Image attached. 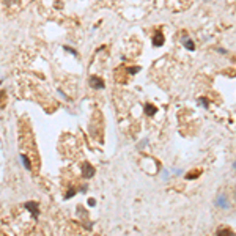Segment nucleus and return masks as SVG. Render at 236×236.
<instances>
[{"instance_id":"obj_6","label":"nucleus","mask_w":236,"mask_h":236,"mask_svg":"<svg viewBox=\"0 0 236 236\" xmlns=\"http://www.w3.org/2000/svg\"><path fill=\"white\" fill-rule=\"evenodd\" d=\"M183 43H184V46H186V49H189V51H194L195 49V46H194V43L191 40H189L187 36H184L183 38Z\"/></svg>"},{"instance_id":"obj_5","label":"nucleus","mask_w":236,"mask_h":236,"mask_svg":"<svg viewBox=\"0 0 236 236\" xmlns=\"http://www.w3.org/2000/svg\"><path fill=\"white\" fill-rule=\"evenodd\" d=\"M217 205L222 206V208H228V200H227V197L225 195L217 197Z\"/></svg>"},{"instance_id":"obj_9","label":"nucleus","mask_w":236,"mask_h":236,"mask_svg":"<svg viewBox=\"0 0 236 236\" xmlns=\"http://www.w3.org/2000/svg\"><path fill=\"white\" fill-rule=\"evenodd\" d=\"M231 233H233L231 230H227V228L225 230H217V235H231Z\"/></svg>"},{"instance_id":"obj_4","label":"nucleus","mask_w":236,"mask_h":236,"mask_svg":"<svg viewBox=\"0 0 236 236\" xmlns=\"http://www.w3.org/2000/svg\"><path fill=\"white\" fill-rule=\"evenodd\" d=\"M25 208H27L28 211L33 214V217H38V203L30 202V203H27V205H25Z\"/></svg>"},{"instance_id":"obj_10","label":"nucleus","mask_w":236,"mask_h":236,"mask_svg":"<svg viewBox=\"0 0 236 236\" xmlns=\"http://www.w3.org/2000/svg\"><path fill=\"white\" fill-rule=\"evenodd\" d=\"M74 194H76V191H74V189H69V192L66 194V198H71V197L74 195Z\"/></svg>"},{"instance_id":"obj_8","label":"nucleus","mask_w":236,"mask_h":236,"mask_svg":"<svg viewBox=\"0 0 236 236\" xmlns=\"http://www.w3.org/2000/svg\"><path fill=\"white\" fill-rule=\"evenodd\" d=\"M20 161H22L24 167H25L27 170H30V169H32V164H30V161H28V158H27L25 154H22V156H20Z\"/></svg>"},{"instance_id":"obj_11","label":"nucleus","mask_w":236,"mask_h":236,"mask_svg":"<svg viewBox=\"0 0 236 236\" xmlns=\"http://www.w3.org/2000/svg\"><path fill=\"white\" fill-rule=\"evenodd\" d=\"M65 49H66L68 52H71V54H73V55H76V54H77V52H76L74 49H69V47H65Z\"/></svg>"},{"instance_id":"obj_1","label":"nucleus","mask_w":236,"mask_h":236,"mask_svg":"<svg viewBox=\"0 0 236 236\" xmlns=\"http://www.w3.org/2000/svg\"><path fill=\"white\" fill-rule=\"evenodd\" d=\"M90 84H91V87L96 88V90L104 88V82H102L99 77H96V76H91V77H90Z\"/></svg>"},{"instance_id":"obj_3","label":"nucleus","mask_w":236,"mask_h":236,"mask_svg":"<svg viewBox=\"0 0 236 236\" xmlns=\"http://www.w3.org/2000/svg\"><path fill=\"white\" fill-rule=\"evenodd\" d=\"M153 44H154L156 47H159V46L164 44V35H162L161 32H156L154 33V36H153Z\"/></svg>"},{"instance_id":"obj_12","label":"nucleus","mask_w":236,"mask_h":236,"mask_svg":"<svg viewBox=\"0 0 236 236\" xmlns=\"http://www.w3.org/2000/svg\"><path fill=\"white\" fill-rule=\"evenodd\" d=\"M88 205H90V206H94V205H96V202H94L93 198H90V200H88Z\"/></svg>"},{"instance_id":"obj_2","label":"nucleus","mask_w":236,"mask_h":236,"mask_svg":"<svg viewBox=\"0 0 236 236\" xmlns=\"http://www.w3.org/2000/svg\"><path fill=\"white\" fill-rule=\"evenodd\" d=\"M82 170H84V176L85 178H91V176L94 175V169L88 164V162H85V164L82 165Z\"/></svg>"},{"instance_id":"obj_7","label":"nucleus","mask_w":236,"mask_h":236,"mask_svg":"<svg viewBox=\"0 0 236 236\" xmlns=\"http://www.w3.org/2000/svg\"><path fill=\"white\" fill-rule=\"evenodd\" d=\"M145 113L148 115V117H153V115L156 113V107L154 105H151V104H146L145 105Z\"/></svg>"},{"instance_id":"obj_13","label":"nucleus","mask_w":236,"mask_h":236,"mask_svg":"<svg viewBox=\"0 0 236 236\" xmlns=\"http://www.w3.org/2000/svg\"><path fill=\"white\" fill-rule=\"evenodd\" d=\"M200 102H202L205 107H208V101H206V99H200Z\"/></svg>"}]
</instances>
